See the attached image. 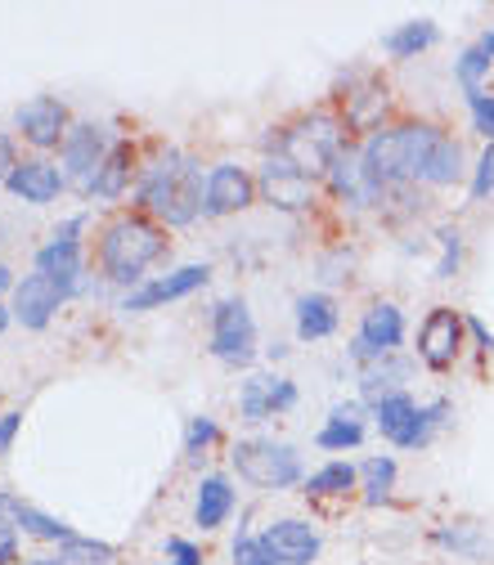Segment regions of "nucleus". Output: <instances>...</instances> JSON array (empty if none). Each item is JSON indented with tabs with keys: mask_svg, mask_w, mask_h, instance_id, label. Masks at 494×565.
Instances as JSON below:
<instances>
[{
	"mask_svg": "<svg viewBox=\"0 0 494 565\" xmlns=\"http://www.w3.org/2000/svg\"><path fill=\"white\" fill-rule=\"evenodd\" d=\"M441 139L436 126H396V131H377L369 144H364V175L369 184L383 194V188H396V184H409L423 175L427 167V153L432 144Z\"/></svg>",
	"mask_w": 494,
	"mask_h": 565,
	"instance_id": "nucleus-1",
	"label": "nucleus"
},
{
	"mask_svg": "<svg viewBox=\"0 0 494 565\" xmlns=\"http://www.w3.org/2000/svg\"><path fill=\"white\" fill-rule=\"evenodd\" d=\"M167 251V238L154 220L144 216H122L112 220L99 238V266L112 283H140L144 270Z\"/></svg>",
	"mask_w": 494,
	"mask_h": 565,
	"instance_id": "nucleus-2",
	"label": "nucleus"
},
{
	"mask_svg": "<svg viewBox=\"0 0 494 565\" xmlns=\"http://www.w3.org/2000/svg\"><path fill=\"white\" fill-rule=\"evenodd\" d=\"M203 198H207L203 171L194 162H180L176 153H167L158 167H148V175L140 184V202L148 211H158L167 224L198 220L203 216Z\"/></svg>",
	"mask_w": 494,
	"mask_h": 565,
	"instance_id": "nucleus-3",
	"label": "nucleus"
},
{
	"mask_svg": "<svg viewBox=\"0 0 494 565\" xmlns=\"http://www.w3.org/2000/svg\"><path fill=\"white\" fill-rule=\"evenodd\" d=\"M279 148H284L279 158H288L301 175H311V180L328 175L333 162H337V153H341V126L333 118H324V112H315V118L288 126Z\"/></svg>",
	"mask_w": 494,
	"mask_h": 565,
	"instance_id": "nucleus-4",
	"label": "nucleus"
},
{
	"mask_svg": "<svg viewBox=\"0 0 494 565\" xmlns=\"http://www.w3.org/2000/svg\"><path fill=\"white\" fill-rule=\"evenodd\" d=\"M234 471L239 480L256 484V489H292L301 480V458L297 449L288 444H275V440H248V444H234Z\"/></svg>",
	"mask_w": 494,
	"mask_h": 565,
	"instance_id": "nucleus-5",
	"label": "nucleus"
},
{
	"mask_svg": "<svg viewBox=\"0 0 494 565\" xmlns=\"http://www.w3.org/2000/svg\"><path fill=\"white\" fill-rule=\"evenodd\" d=\"M112 153V144H108V131L104 126H72L68 139H63V184H72L77 194H95V180L104 171Z\"/></svg>",
	"mask_w": 494,
	"mask_h": 565,
	"instance_id": "nucleus-6",
	"label": "nucleus"
},
{
	"mask_svg": "<svg viewBox=\"0 0 494 565\" xmlns=\"http://www.w3.org/2000/svg\"><path fill=\"white\" fill-rule=\"evenodd\" d=\"M82 224H86V216H72L63 230H55V238L36 251V274L55 279L63 296H72L82 287V243H77Z\"/></svg>",
	"mask_w": 494,
	"mask_h": 565,
	"instance_id": "nucleus-7",
	"label": "nucleus"
},
{
	"mask_svg": "<svg viewBox=\"0 0 494 565\" xmlns=\"http://www.w3.org/2000/svg\"><path fill=\"white\" fill-rule=\"evenodd\" d=\"M212 355L225 364H252L256 355V323L243 300H220L212 315Z\"/></svg>",
	"mask_w": 494,
	"mask_h": 565,
	"instance_id": "nucleus-8",
	"label": "nucleus"
},
{
	"mask_svg": "<svg viewBox=\"0 0 494 565\" xmlns=\"http://www.w3.org/2000/svg\"><path fill=\"white\" fill-rule=\"evenodd\" d=\"M256 188L265 194V202L279 207V211H306L315 202V180L301 175L288 158H270V162H265Z\"/></svg>",
	"mask_w": 494,
	"mask_h": 565,
	"instance_id": "nucleus-9",
	"label": "nucleus"
},
{
	"mask_svg": "<svg viewBox=\"0 0 494 565\" xmlns=\"http://www.w3.org/2000/svg\"><path fill=\"white\" fill-rule=\"evenodd\" d=\"M459 346H463V315L449 310V306H436V310L423 319V328H418V355H423L427 368L441 372V368L454 364Z\"/></svg>",
	"mask_w": 494,
	"mask_h": 565,
	"instance_id": "nucleus-10",
	"label": "nucleus"
},
{
	"mask_svg": "<svg viewBox=\"0 0 494 565\" xmlns=\"http://www.w3.org/2000/svg\"><path fill=\"white\" fill-rule=\"evenodd\" d=\"M400 336H405L400 310L391 306V300H377V306H369L364 319H360V336H356L351 355L356 359H387L400 346Z\"/></svg>",
	"mask_w": 494,
	"mask_h": 565,
	"instance_id": "nucleus-11",
	"label": "nucleus"
},
{
	"mask_svg": "<svg viewBox=\"0 0 494 565\" xmlns=\"http://www.w3.org/2000/svg\"><path fill=\"white\" fill-rule=\"evenodd\" d=\"M256 202V180L234 167V162H220L207 175V198H203V216H230Z\"/></svg>",
	"mask_w": 494,
	"mask_h": 565,
	"instance_id": "nucleus-12",
	"label": "nucleus"
},
{
	"mask_svg": "<svg viewBox=\"0 0 494 565\" xmlns=\"http://www.w3.org/2000/svg\"><path fill=\"white\" fill-rule=\"evenodd\" d=\"M14 122H19V131H23V139L32 144V148H59L63 139H68V108L59 103V99H50V95H41V99H32V103H23L19 112H14Z\"/></svg>",
	"mask_w": 494,
	"mask_h": 565,
	"instance_id": "nucleus-13",
	"label": "nucleus"
},
{
	"mask_svg": "<svg viewBox=\"0 0 494 565\" xmlns=\"http://www.w3.org/2000/svg\"><path fill=\"white\" fill-rule=\"evenodd\" d=\"M63 292H59V283L55 279H46V274H27L19 287H14V306H10V315L23 323V328H46L50 319H55V310L63 306Z\"/></svg>",
	"mask_w": 494,
	"mask_h": 565,
	"instance_id": "nucleus-14",
	"label": "nucleus"
},
{
	"mask_svg": "<svg viewBox=\"0 0 494 565\" xmlns=\"http://www.w3.org/2000/svg\"><path fill=\"white\" fill-rule=\"evenodd\" d=\"M292 404H297V386L288 382V377H248L243 391H239L243 422H265V418H275V413H284Z\"/></svg>",
	"mask_w": 494,
	"mask_h": 565,
	"instance_id": "nucleus-15",
	"label": "nucleus"
},
{
	"mask_svg": "<svg viewBox=\"0 0 494 565\" xmlns=\"http://www.w3.org/2000/svg\"><path fill=\"white\" fill-rule=\"evenodd\" d=\"M261 539L279 565H315V556H320V535L306 520H275Z\"/></svg>",
	"mask_w": 494,
	"mask_h": 565,
	"instance_id": "nucleus-16",
	"label": "nucleus"
},
{
	"mask_svg": "<svg viewBox=\"0 0 494 565\" xmlns=\"http://www.w3.org/2000/svg\"><path fill=\"white\" fill-rule=\"evenodd\" d=\"M207 274H212L207 266H184V270H176V274H167V279H154V283L135 287V292L122 300V310L140 315V310L162 306V300H180V296H189V292H198V287L207 283Z\"/></svg>",
	"mask_w": 494,
	"mask_h": 565,
	"instance_id": "nucleus-17",
	"label": "nucleus"
},
{
	"mask_svg": "<svg viewBox=\"0 0 494 565\" xmlns=\"http://www.w3.org/2000/svg\"><path fill=\"white\" fill-rule=\"evenodd\" d=\"M10 194L14 198H23V202H32V207H46V202H55L59 198V188H63V171L59 167H50V162H41V158H32V162H19V171L10 175Z\"/></svg>",
	"mask_w": 494,
	"mask_h": 565,
	"instance_id": "nucleus-18",
	"label": "nucleus"
},
{
	"mask_svg": "<svg viewBox=\"0 0 494 565\" xmlns=\"http://www.w3.org/2000/svg\"><path fill=\"white\" fill-rule=\"evenodd\" d=\"M230 512H234V484L225 476H207L198 484V499H194V520L203 530H220V525L230 520Z\"/></svg>",
	"mask_w": 494,
	"mask_h": 565,
	"instance_id": "nucleus-19",
	"label": "nucleus"
},
{
	"mask_svg": "<svg viewBox=\"0 0 494 565\" xmlns=\"http://www.w3.org/2000/svg\"><path fill=\"white\" fill-rule=\"evenodd\" d=\"M333 332H337L333 296H324V292L301 296L297 300V336H301V342H324V336H333Z\"/></svg>",
	"mask_w": 494,
	"mask_h": 565,
	"instance_id": "nucleus-20",
	"label": "nucleus"
},
{
	"mask_svg": "<svg viewBox=\"0 0 494 565\" xmlns=\"http://www.w3.org/2000/svg\"><path fill=\"white\" fill-rule=\"evenodd\" d=\"M328 180H333V188H337V198H347V202H356V207H364V202L377 198V188H373L369 175H364V162L351 158V153H337Z\"/></svg>",
	"mask_w": 494,
	"mask_h": 565,
	"instance_id": "nucleus-21",
	"label": "nucleus"
},
{
	"mask_svg": "<svg viewBox=\"0 0 494 565\" xmlns=\"http://www.w3.org/2000/svg\"><path fill=\"white\" fill-rule=\"evenodd\" d=\"M387 108H391V95H387V86L369 82L364 90L347 95V126H351V131H373L377 122L387 118Z\"/></svg>",
	"mask_w": 494,
	"mask_h": 565,
	"instance_id": "nucleus-22",
	"label": "nucleus"
},
{
	"mask_svg": "<svg viewBox=\"0 0 494 565\" xmlns=\"http://www.w3.org/2000/svg\"><path fill=\"white\" fill-rule=\"evenodd\" d=\"M436 41H441L436 23H432V19H413V23H405V27H396V32L383 36V50L396 54V59H413V54H423V50L436 46Z\"/></svg>",
	"mask_w": 494,
	"mask_h": 565,
	"instance_id": "nucleus-23",
	"label": "nucleus"
},
{
	"mask_svg": "<svg viewBox=\"0 0 494 565\" xmlns=\"http://www.w3.org/2000/svg\"><path fill=\"white\" fill-rule=\"evenodd\" d=\"M459 175H463V144L441 131V139L432 144L427 167H423V175H418V180H423V184H454Z\"/></svg>",
	"mask_w": 494,
	"mask_h": 565,
	"instance_id": "nucleus-24",
	"label": "nucleus"
},
{
	"mask_svg": "<svg viewBox=\"0 0 494 565\" xmlns=\"http://www.w3.org/2000/svg\"><path fill=\"white\" fill-rule=\"evenodd\" d=\"M131 162H135L131 144H112V153H108V162L95 180V198H122V188L131 180Z\"/></svg>",
	"mask_w": 494,
	"mask_h": 565,
	"instance_id": "nucleus-25",
	"label": "nucleus"
},
{
	"mask_svg": "<svg viewBox=\"0 0 494 565\" xmlns=\"http://www.w3.org/2000/svg\"><path fill=\"white\" fill-rule=\"evenodd\" d=\"M413 413H418V404L400 391V395H387L383 404H373V422H377V431H383L391 444L405 435V427L413 422Z\"/></svg>",
	"mask_w": 494,
	"mask_h": 565,
	"instance_id": "nucleus-26",
	"label": "nucleus"
},
{
	"mask_svg": "<svg viewBox=\"0 0 494 565\" xmlns=\"http://www.w3.org/2000/svg\"><path fill=\"white\" fill-rule=\"evenodd\" d=\"M356 480H360V471H356L351 463H328V467H320V471L306 480V494H311V499L347 494V489H356Z\"/></svg>",
	"mask_w": 494,
	"mask_h": 565,
	"instance_id": "nucleus-27",
	"label": "nucleus"
},
{
	"mask_svg": "<svg viewBox=\"0 0 494 565\" xmlns=\"http://www.w3.org/2000/svg\"><path fill=\"white\" fill-rule=\"evenodd\" d=\"M445 413H449L445 400H436V404H427V408H418V413H413V422L405 427V435H400L396 444H400V449H423V444L432 440V431L445 422Z\"/></svg>",
	"mask_w": 494,
	"mask_h": 565,
	"instance_id": "nucleus-28",
	"label": "nucleus"
},
{
	"mask_svg": "<svg viewBox=\"0 0 494 565\" xmlns=\"http://www.w3.org/2000/svg\"><path fill=\"white\" fill-rule=\"evenodd\" d=\"M360 480H364V494L369 503H383L391 494V484H396V463L391 458H369L360 467Z\"/></svg>",
	"mask_w": 494,
	"mask_h": 565,
	"instance_id": "nucleus-29",
	"label": "nucleus"
},
{
	"mask_svg": "<svg viewBox=\"0 0 494 565\" xmlns=\"http://www.w3.org/2000/svg\"><path fill=\"white\" fill-rule=\"evenodd\" d=\"M454 72H459V86L468 90V99H477V95H485V90H481V82H485V72H490V54H485L481 46H472V50H463V54H459Z\"/></svg>",
	"mask_w": 494,
	"mask_h": 565,
	"instance_id": "nucleus-30",
	"label": "nucleus"
},
{
	"mask_svg": "<svg viewBox=\"0 0 494 565\" xmlns=\"http://www.w3.org/2000/svg\"><path fill=\"white\" fill-rule=\"evenodd\" d=\"M59 561H63V565H108V561H112V548L77 535V539H68V543L59 548Z\"/></svg>",
	"mask_w": 494,
	"mask_h": 565,
	"instance_id": "nucleus-31",
	"label": "nucleus"
},
{
	"mask_svg": "<svg viewBox=\"0 0 494 565\" xmlns=\"http://www.w3.org/2000/svg\"><path fill=\"white\" fill-rule=\"evenodd\" d=\"M23 535H32V539H50V543H59V548H63L68 539H77L63 520H55V516H46V512H36V507L23 512Z\"/></svg>",
	"mask_w": 494,
	"mask_h": 565,
	"instance_id": "nucleus-32",
	"label": "nucleus"
},
{
	"mask_svg": "<svg viewBox=\"0 0 494 565\" xmlns=\"http://www.w3.org/2000/svg\"><path fill=\"white\" fill-rule=\"evenodd\" d=\"M315 440H320V449H360L364 422H333V418H328V427H324Z\"/></svg>",
	"mask_w": 494,
	"mask_h": 565,
	"instance_id": "nucleus-33",
	"label": "nucleus"
},
{
	"mask_svg": "<svg viewBox=\"0 0 494 565\" xmlns=\"http://www.w3.org/2000/svg\"><path fill=\"white\" fill-rule=\"evenodd\" d=\"M234 565H279V561L270 556L265 539H256V535H239V539H234Z\"/></svg>",
	"mask_w": 494,
	"mask_h": 565,
	"instance_id": "nucleus-34",
	"label": "nucleus"
},
{
	"mask_svg": "<svg viewBox=\"0 0 494 565\" xmlns=\"http://www.w3.org/2000/svg\"><path fill=\"white\" fill-rule=\"evenodd\" d=\"M23 512H27V503H19L14 494H0V543L14 530H23Z\"/></svg>",
	"mask_w": 494,
	"mask_h": 565,
	"instance_id": "nucleus-35",
	"label": "nucleus"
},
{
	"mask_svg": "<svg viewBox=\"0 0 494 565\" xmlns=\"http://www.w3.org/2000/svg\"><path fill=\"white\" fill-rule=\"evenodd\" d=\"M216 435H220V431H216L212 418H194V422H189V431H184V454H203V449H207Z\"/></svg>",
	"mask_w": 494,
	"mask_h": 565,
	"instance_id": "nucleus-36",
	"label": "nucleus"
},
{
	"mask_svg": "<svg viewBox=\"0 0 494 565\" xmlns=\"http://www.w3.org/2000/svg\"><path fill=\"white\" fill-rule=\"evenodd\" d=\"M485 194H494V144L481 153V162H477V175H472V198L481 202Z\"/></svg>",
	"mask_w": 494,
	"mask_h": 565,
	"instance_id": "nucleus-37",
	"label": "nucleus"
},
{
	"mask_svg": "<svg viewBox=\"0 0 494 565\" xmlns=\"http://www.w3.org/2000/svg\"><path fill=\"white\" fill-rule=\"evenodd\" d=\"M441 243H445V256H441V266H436V279H454V270H459V230H445L441 234Z\"/></svg>",
	"mask_w": 494,
	"mask_h": 565,
	"instance_id": "nucleus-38",
	"label": "nucleus"
},
{
	"mask_svg": "<svg viewBox=\"0 0 494 565\" xmlns=\"http://www.w3.org/2000/svg\"><path fill=\"white\" fill-rule=\"evenodd\" d=\"M472 103V118H477V131L494 144V95H477V99H468Z\"/></svg>",
	"mask_w": 494,
	"mask_h": 565,
	"instance_id": "nucleus-39",
	"label": "nucleus"
},
{
	"mask_svg": "<svg viewBox=\"0 0 494 565\" xmlns=\"http://www.w3.org/2000/svg\"><path fill=\"white\" fill-rule=\"evenodd\" d=\"M167 561L171 565H203V552L189 539H167Z\"/></svg>",
	"mask_w": 494,
	"mask_h": 565,
	"instance_id": "nucleus-40",
	"label": "nucleus"
},
{
	"mask_svg": "<svg viewBox=\"0 0 494 565\" xmlns=\"http://www.w3.org/2000/svg\"><path fill=\"white\" fill-rule=\"evenodd\" d=\"M441 543H449V548H459V552H481V543H477V535H472V525H459V530H441Z\"/></svg>",
	"mask_w": 494,
	"mask_h": 565,
	"instance_id": "nucleus-41",
	"label": "nucleus"
},
{
	"mask_svg": "<svg viewBox=\"0 0 494 565\" xmlns=\"http://www.w3.org/2000/svg\"><path fill=\"white\" fill-rule=\"evenodd\" d=\"M19 427H23V413H0V454H10Z\"/></svg>",
	"mask_w": 494,
	"mask_h": 565,
	"instance_id": "nucleus-42",
	"label": "nucleus"
},
{
	"mask_svg": "<svg viewBox=\"0 0 494 565\" xmlns=\"http://www.w3.org/2000/svg\"><path fill=\"white\" fill-rule=\"evenodd\" d=\"M19 171V158H14V144L10 135H0V184H10V175Z\"/></svg>",
	"mask_w": 494,
	"mask_h": 565,
	"instance_id": "nucleus-43",
	"label": "nucleus"
},
{
	"mask_svg": "<svg viewBox=\"0 0 494 565\" xmlns=\"http://www.w3.org/2000/svg\"><path fill=\"white\" fill-rule=\"evenodd\" d=\"M328 418H333V422H360V404H337Z\"/></svg>",
	"mask_w": 494,
	"mask_h": 565,
	"instance_id": "nucleus-44",
	"label": "nucleus"
},
{
	"mask_svg": "<svg viewBox=\"0 0 494 565\" xmlns=\"http://www.w3.org/2000/svg\"><path fill=\"white\" fill-rule=\"evenodd\" d=\"M468 328H472V332H477V342H481V346H485V351H490V346H494V336H490V332H485V323H477V319H468Z\"/></svg>",
	"mask_w": 494,
	"mask_h": 565,
	"instance_id": "nucleus-45",
	"label": "nucleus"
},
{
	"mask_svg": "<svg viewBox=\"0 0 494 565\" xmlns=\"http://www.w3.org/2000/svg\"><path fill=\"white\" fill-rule=\"evenodd\" d=\"M14 287H19V283H14V274H10L5 266H0V292H14Z\"/></svg>",
	"mask_w": 494,
	"mask_h": 565,
	"instance_id": "nucleus-46",
	"label": "nucleus"
},
{
	"mask_svg": "<svg viewBox=\"0 0 494 565\" xmlns=\"http://www.w3.org/2000/svg\"><path fill=\"white\" fill-rule=\"evenodd\" d=\"M10 561H14V539L0 543V565H10Z\"/></svg>",
	"mask_w": 494,
	"mask_h": 565,
	"instance_id": "nucleus-47",
	"label": "nucleus"
},
{
	"mask_svg": "<svg viewBox=\"0 0 494 565\" xmlns=\"http://www.w3.org/2000/svg\"><path fill=\"white\" fill-rule=\"evenodd\" d=\"M481 50H485V54H490V63H494V32H485V36H481Z\"/></svg>",
	"mask_w": 494,
	"mask_h": 565,
	"instance_id": "nucleus-48",
	"label": "nucleus"
},
{
	"mask_svg": "<svg viewBox=\"0 0 494 565\" xmlns=\"http://www.w3.org/2000/svg\"><path fill=\"white\" fill-rule=\"evenodd\" d=\"M10 319H14V315H10L5 306H0V332H5V328H10Z\"/></svg>",
	"mask_w": 494,
	"mask_h": 565,
	"instance_id": "nucleus-49",
	"label": "nucleus"
},
{
	"mask_svg": "<svg viewBox=\"0 0 494 565\" xmlns=\"http://www.w3.org/2000/svg\"><path fill=\"white\" fill-rule=\"evenodd\" d=\"M27 565H63L59 556H41V561H27Z\"/></svg>",
	"mask_w": 494,
	"mask_h": 565,
	"instance_id": "nucleus-50",
	"label": "nucleus"
}]
</instances>
